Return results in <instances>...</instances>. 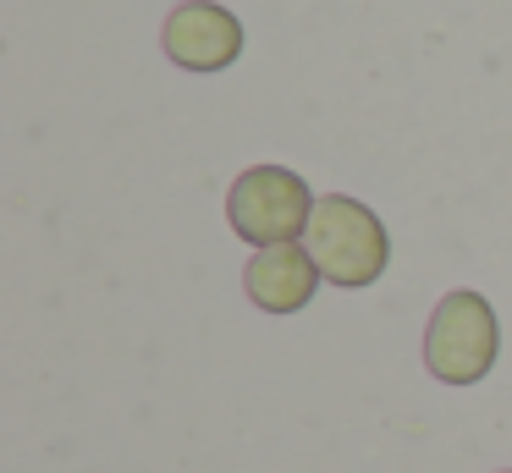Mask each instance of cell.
Returning <instances> with one entry per match:
<instances>
[{"mask_svg": "<svg viewBox=\"0 0 512 473\" xmlns=\"http://www.w3.org/2000/svg\"><path fill=\"white\" fill-rule=\"evenodd\" d=\"M496 308L479 292H446L430 314V330H424V363H430L435 380L446 385H474L496 369Z\"/></svg>", "mask_w": 512, "mask_h": 473, "instance_id": "obj_3", "label": "cell"}, {"mask_svg": "<svg viewBox=\"0 0 512 473\" xmlns=\"http://www.w3.org/2000/svg\"><path fill=\"white\" fill-rule=\"evenodd\" d=\"M314 204L320 198H309V182L298 171H287V165H248L232 182V193H226V220L254 248H281V242H298L309 231Z\"/></svg>", "mask_w": 512, "mask_h": 473, "instance_id": "obj_2", "label": "cell"}, {"mask_svg": "<svg viewBox=\"0 0 512 473\" xmlns=\"http://www.w3.org/2000/svg\"><path fill=\"white\" fill-rule=\"evenodd\" d=\"M320 281L325 275H320V264H314V253L298 248V242L259 248L243 270L248 297H254V308H265V314H298V308H309V297Z\"/></svg>", "mask_w": 512, "mask_h": 473, "instance_id": "obj_5", "label": "cell"}, {"mask_svg": "<svg viewBox=\"0 0 512 473\" xmlns=\"http://www.w3.org/2000/svg\"><path fill=\"white\" fill-rule=\"evenodd\" d=\"M166 55L182 72H226L243 55V22L215 0H182L166 17Z\"/></svg>", "mask_w": 512, "mask_h": 473, "instance_id": "obj_4", "label": "cell"}, {"mask_svg": "<svg viewBox=\"0 0 512 473\" xmlns=\"http://www.w3.org/2000/svg\"><path fill=\"white\" fill-rule=\"evenodd\" d=\"M303 248L314 253L325 281L347 286V292H353V286H375L391 264V237H386V226H380V215L369 204H358V198H347V193H325L320 204H314Z\"/></svg>", "mask_w": 512, "mask_h": 473, "instance_id": "obj_1", "label": "cell"}]
</instances>
